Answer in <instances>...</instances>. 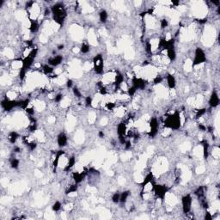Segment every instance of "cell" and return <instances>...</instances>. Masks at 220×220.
I'll return each instance as SVG.
<instances>
[{
  "label": "cell",
  "instance_id": "3957f363",
  "mask_svg": "<svg viewBox=\"0 0 220 220\" xmlns=\"http://www.w3.org/2000/svg\"><path fill=\"white\" fill-rule=\"evenodd\" d=\"M193 204V200L192 197L190 196L189 194L184 195L182 197V200H181V208L184 213H188V212L191 211V207H192Z\"/></svg>",
  "mask_w": 220,
  "mask_h": 220
},
{
  "label": "cell",
  "instance_id": "5b68a950",
  "mask_svg": "<svg viewBox=\"0 0 220 220\" xmlns=\"http://www.w3.org/2000/svg\"><path fill=\"white\" fill-rule=\"evenodd\" d=\"M62 60H63L62 56H60V55H56V56L52 57V58H50V59L48 60V64H50V65H52V66H58L59 64H61Z\"/></svg>",
  "mask_w": 220,
  "mask_h": 220
},
{
  "label": "cell",
  "instance_id": "52a82bcc",
  "mask_svg": "<svg viewBox=\"0 0 220 220\" xmlns=\"http://www.w3.org/2000/svg\"><path fill=\"white\" fill-rule=\"evenodd\" d=\"M166 81H167V84H168V87L170 89H174L176 87V80L175 78V77L173 76L172 74H168L166 76Z\"/></svg>",
  "mask_w": 220,
  "mask_h": 220
},
{
  "label": "cell",
  "instance_id": "ba28073f",
  "mask_svg": "<svg viewBox=\"0 0 220 220\" xmlns=\"http://www.w3.org/2000/svg\"><path fill=\"white\" fill-rule=\"evenodd\" d=\"M7 139H8L9 142H10V144H15L16 141H17V139H19V134L14 131V132H11L9 134Z\"/></svg>",
  "mask_w": 220,
  "mask_h": 220
},
{
  "label": "cell",
  "instance_id": "7c38bea8",
  "mask_svg": "<svg viewBox=\"0 0 220 220\" xmlns=\"http://www.w3.org/2000/svg\"><path fill=\"white\" fill-rule=\"evenodd\" d=\"M89 45L86 44V43H84V44L82 45V47H81L80 48V51L83 53H88L89 52Z\"/></svg>",
  "mask_w": 220,
  "mask_h": 220
},
{
  "label": "cell",
  "instance_id": "277c9868",
  "mask_svg": "<svg viewBox=\"0 0 220 220\" xmlns=\"http://www.w3.org/2000/svg\"><path fill=\"white\" fill-rule=\"evenodd\" d=\"M219 104V97L216 91H213L209 98V105L211 108H216Z\"/></svg>",
  "mask_w": 220,
  "mask_h": 220
},
{
  "label": "cell",
  "instance_id": "7a4b0ae2",
  "mask_svg": "<svg viewBox=\"0 0 220 220\" xmlns=\"http://www.w3.org/2000/svg\"><path fill=\"white\" fill-rule=\"evenodd\" d=\"M103 59L101 54H97L94 60H93V67L95 70V72L97 74H101L102 72H103Z\"/></svg>",
  "mask_w": 220,
  "mask_h": 220
},
{
  "label": "cell",
  "instance_id": "6da1fadb",
  "mask_svg": "<svg viewBox=\"0 0 220 220\" xmlns=\"http://www.w3.org/2000/svg\"><path fill=\"white\" fill-rule=\"evenodd\" d=\"M206 60V56H205V53L203 52V50L201 48H198L195 51L194 53V60L193 61V67L194 65H200L203 63L205 62Z\"/></svg>",
  "mask_w": 220,
  "mask_h": 220
},
{
  "label": "cell",
  "instance_id": "30bf717a",
  "mask_svg": "<svg viewBox=\"0 0 220 220\" xmlns=\"http://www.w3.org/2000/svg\"><path fill=\"white\" fill-rule=\"evenodd\" d=\"M20 165V161L16 158H13L10 160V167L12 168H17Z\"/></svg>",
  "mask_w": 220,
  "mask_h": 220
},
{
  "label": "cell",
  "instance_id": "8992f818",
  "mask_svg": "<svg viewBox=\"0 0 220 220\" xmlns=\"http://www.w3.org/2000/svg\"><path fill=\"white\" fill-rule=\"evenodd\" d=\"M57 142H58V144H59L60 147H64L67 144L68 139H67V137L64 133H60L57 138Z\"/></svg>",
  "mask_w": 220,
  "mask_h": 220
},
{
  "label": "cell",
  "instance_id": "9c48e42d",
  "mask_svg": "<svg viewBox=\"0 0 220 220\" xmlns=\"http://www.w3.org/2000/svg\"><path fill=\"white\" fill-rule=\"evenodd\" d=\"M99 18H100V21L102 22V23H107V21H108V12L106 11L105 10H102V11L100 12V14H99Z\"/></svg>",
  "mask_w": 220,
  "mask_h": 220
},
{
  "label": "cell",
  "instance_id": "8fae6325",
  "mask_svg": "<svg viewBox=\"0 0 220 220\" xmlns=\"http://www.w3.org/2000/svg\"><path fill=\"white\" fill-rule=\"evenodd\" d=\"M120 193H119L118 192L114 193L112 196V201L114 202V203L117 204V203H119V202H120Z\"/></svg>",
  "mask_w": 220,
  "mask_h": 220
},
{
  "label": "cell",
  "instance_id": "4fadbf2b",
  "mask_svg": "<svg viewBox=\"0 0 220 220\" xmlns=\"http://www.w3.org/2000/svg\"><path fill=\"white\" fill-rule=\"evenodd\" d=\"M52 209L53 212H58V211H60V209H61V203L59 202V201H56L54 204L52 205Z\"/></svg>",
  "mask_w": 220,
  "mask_h": 220
}]
</instances>
